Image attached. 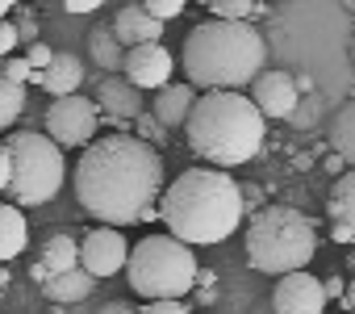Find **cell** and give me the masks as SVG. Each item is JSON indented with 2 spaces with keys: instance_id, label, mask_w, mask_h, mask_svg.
Here are the masks:
<instances>
[{
  "instance_id": "6da1fadb",
  "label": "cell",
  "mask_w": 355,
  "mask_h": 314,
  "mask_svg": "<svg viewBox=\"0 0 355 314\" xmlns=\"http://www.w3.org/2000/svg\"><path fill=\"white\" fill-rule=\"evenodd\" d=\"M76 201L101 226L150 222L163 201V155L138 134H101L80 151Z\"/></svg>"
},
{
  "instance_id": "7a4b0ae2",
  "label": "cell",
  "mask_w": 355,
  "mask_h": 314,
  "mask_svg": "<svg viewBox=\"0 0 355 314\" xmlns=\"http://www.w3.org/2000/svg\"><path fill=\"white\" fill-rule=\"evenodd\" d=\"M247 214L243 185L222 172V168H189L180 172L159 201V218L171 239H180L189 247H209L222 243L239 231Z\"/></svg>"
},
{
  "instance_id": "3957f363",
  "label": "cell",
  "mask_w": 355,
  "mask_h": 314,
  "mask_svg": "<svg viewBox=\"0 0 355 314\" xmlns=\"http://www.w3.org/2000/svg\"><path fill=\"white\" fill-rule=\"evenodd\" d=\"M180 63H184V76L193 88L239 92L263 76L259 67L268 63V42L247 22H214L209 17L189 30Z\"/></svg>"
},
{
  "instance_id": "277c9868",
  "label": "cell",
  "mask_w": 355,
  "mask_h": 314,
  "mask_svg": "<svg viewBox=\"0 0 355 314\" xmlns=\"http://www.w3.org/2000/svg\"><path fill=\"white\" fill-rule=\"evenodd\" d=\"M184 134H189V151L197 155V160H205V164L226 172V168L251 164L263 151L268 117L243 92H201Z\"/></svg>"
},
{
  "instance_id": "5b68a950",
  "label": "cell",
  "mask_w": 355,
  "mask_h": 314,
  "mask_svg": "<svg viewBox=\"0 0 355 314\" xmlns=\"http://www.w3.org/2000/svg\"><path fill=\"white\" fill-rule=\"evenodd\" d=\"M318 251L313 222L293 206H263L247 222V264L268 276L305 272Z\"/></svg>"
},
{
  "instance_id": "8992f818",
  "label": "cell",
  "mask_w": 355,
  "mask_h": 314,
  "mask_svg": "<svg viewBox=\"0 0 355 314\" xmlns=\"http://www.w3.org/2000/svg\"><path fill=\"white\" fill-rule=\"evenodd\" d=\"M125 276H130V289L146 301H180L184 293L197 289L201 264L189 243L171 235H146L134 243Z\"/></svg>"
},
{
  "instance_id": "52a82bcc",
  "label": "cell",
  "mask_w": 355,
  "mask_h": 314,
  "mask_svg": "<svg viewBox=\"0 0 355 314\" xmlns=\"http://www.w3.org/2000/svg\"><path fill=\"white\" fill-rule=\"evenodd\" d=\"M5 147L13 155V181H9V201L17 210H38L46 201L59 197L63 181H67V164H63V147L51 142L46 134L34 130H17L5 134Z\"/></svg>"
},
{
  "instance_id": "ba28073f",
  "label": "cell",
  "mask_w": 355,
  "mask_h": 314,
  "mask_svg": "<svg viewBox=\"0 0 355 314\" xmlns=\"http://www.w3.org/2000/svg\"><path fill=\"white\" fill-rule=\"evenodd\" d=\"M46 138L59 142V147H92L96 142V130H101V109L92 97H63V101H51L46 105Z\"/></svg>"
},
{
  "instance_id": "9c48e42d",
  "label": "cell",
  "mask_w": 355,
  "mask_h": 314,
  "mask_svg": "<svg viewBox=\"0 0 355 314\" xmlns=\"http://www.w3.org/2000/svg\"><path fill=\"white\" fill-rule=\"evenodd\" d=\"M130 251L134 247H125V235L117 226H92L80 239V268L92 272L96 281H105V276H117L130 264Z\"/></svg>"
},
{
  "instance_id": "30bf717a",
  "label": "cell",
  "mask_w": 355,
  "mask_h": 314,
  "mask_svg": "<svg viewBox=\"0 0 355 314\" xmlns=\"http://www.w3.org/2000/svg\"><path fill=\"white\" fill-rule=\"evenodd\" d=\"M251 101L259 105L263 117H297V105H301V88H297V76L293 72H280V67H268L255 84H251Z\"/></svg>"
},
{
  "instance_id": "8fae6325",
  "label": "cell",
  "mask_w": 355,
  "mask_h": 314,
  "mask_svg": "<svg viewBox=\"0 0 355 314\" xmlns=\"http://www.w3.org/2000/svg\"><path fill=\"white\" fill-rule=\"evenodd\" d=\"M272 314H322L326 310V289L318 276L309 272H293V276H280L272 297H268Z\"/></svg>"
},
{
  "instance_id": "7c38bea8",
  "label": "cell",
  "mask_w": 355,
  "mask_h": 314,
  "mask_svg": "<svg viewBox=\"0 0 355 314\" xmlns=\"http://www.w3.org/2000/svg\"><path fill=\"white\" fill-rule=\"evenodd\" d=\"M171 72H175V59H171V51L163 47V42H150V47H134L130 55H125V80L134 84V88H155V92H163L167 84H171Z\"/></svg>"
},
{
  "instance_id": "4fadbf2b",
  "label": "cell",
  "mask_w": 355,
  "mask_h": 314,
  "mask_svg": "<svg viewBox=\"0 0 355 314\" xmlns=\"http://www.w3.org/2000/svg\"><path fill=\"white\" fill-rule=\"evenodd\" d=\"M96 109H101L109 122L125 126V122H138V117L146 113V97H142V88H134L125 76H105V80L96 84Z\"/></svg>"
},
{
  "instance_id": "5bb4252c",
  "label": "cell",
  "mask_w": 355,
  "mask_h": 314,
  "mask_svg": "<svg viewBox=\"0 0 355 314\" xmlns=\"http://www.w3.org/2000/svg\"><path fill=\"white\" fill-rule=\"evenodd\" d=\"M76 268H80V239H76L71 231H51V235L42 239V251H38L30 276H34L38 285H46V281H55V276H63V272H76Z\"/></svg>"
},
{
  "instance_id": "9a60e30c",
  "label": "cell",
  "mask_w": 355,
  "mask_h": 314,
  "mask_svg": "<svg viewBox=\"0 0 355 314\" xmlns=\"http://www.w3.org/2000/svg\"><path fill=\"white\" fill-rule=\"evenodd\" d=\"M326 218H330V239L355 247V168H347L330 193H326Z\"/></svg>"
},
{
  "instance_id": "2e32d148",
  "label": "cell",
  "mask_w": 355,
  "mask_h": 314,
  "mask_svg": "<svg viewBox=\"0 0 355 314\" xmlns=\"http://www.w3.org/2000/svg\"><path fill=\"white\" fill-rule=\"evenodd\" d=\"M109 26H113V34L121 38L125 51H134V47H150V42L163 38V22H155L142 5H125V9H117Z\"/></svg>"
},
{
  "instance_id": "e0dca14e",
  "label": "cell",
  "mask_w": 355,
  "mask_h": 314,
  "mask_svg": "<svg viewBox=\"0 0 355 314\" xmlns=\"http://www.w3.org/2000/svg\"><path fill=\"white\" fill-rule=\"evenodd\" d=\"M197 88L184 80V84H167L163 92H155V101H150V113L159 117V126L163 130H175V126H189V117H193V109H197Z\"/></svg>"
},
{
  "instance_id": "ac0fdd59",
  "label": "cell",
  "mask_w": 355,
  "mask_h": 314,
  "mask_svg": "<svg viewBox=\"0 0 355 314\" xmlns=\"http://www.w3.org/2000/svg\"><path fill=\"white\" fill-rule=\"evenodd\" d=\"M34 80H38L55 101H63V97H80L76 88L84 84V59H80V55H71V51H59V55H55V63H51L42 76H34Z\"/></svg>"
},
{
  "instance_id": "d6986e66",
  "label": "cell",
  "mask_w": 355,
  "mask_h": 314,
  "mask_svg": "<svg viewBox=\"0 0 355 314\" xmlns=\"http://www.w3.org/2000/svg\"><path fill=\"white\" fill-rule=\"evenodd\" d=\"M125 47H121V38L113 34V26H92V34H88V59H92V67H105L109 76H121L125 72Z\"/></svg>"
},
{
  "instance_id": "ffe728a7",
  "label": "cell",
  "mask_w": 355,
  "mask_h": 314,
  "mask_svg": "<svg viewBox=\"0 0 355 314\" xmlns=\"http://www.w3.org/2000/svg\"><path fill=\"white\" fill-rule=\"evenodd\" d=\"M92 289H96V276L84 272V268H76V272H63V276L46 281L42 285V297L46 301H59V306H80V301L92 297Z\"/></svg>"
},
{
  "instance_id": "44dd1931",
  "label": "cell",
  "mask_w": 355,
  "mask_h": 314,
  "mask_svg": "<svg viewBox=\"0 0 355 314\" xmlns=\"http://www.w3.org/2000/svg\"><path fill=\"white\" fill-rule=\"evenodd\" d=\"M26 243H30L26 210H17L13 201H0V260H17Z\"/></svg>"
},
{
  "instance_id": "7402d4cb",
  "label": "cell",
  "mask_w": 355,
  "mask_h": 314,
  "mask_svg": "<svg viewBox=\"0 0 355 314\" xmlns=\"http://www.w3.org/2000/svg\"><path fill=\"white\" fill-rule=\"evenodd\" d=\"M326 138H330V151L338 155V160H343L347 168H355V97H351L334 117H330Z\"/></svg>"
},
{
  "instance_id": "603a6c76",
  "label": "cell",
  "mask_w": 355,
  "mask_h": 314,
  "mask_svg": "<svg viewBox=\"0 0 355 314\" xmlns=\"http://www.w3.org/2000/svg\"><path fill=\"white\" fill-rule=\"evenodd\" d=\"M21 113H26V88L9 84V76H5V59H0V134L13 130Z\"/></svg>"
},
{
  "instance_id": "cb8c5ba5",
  "label": "cell",
  "mask_w": 355,
  "mask_h": 314,
  "mask_svg": "<svg viewBox=\"0 0 355 314\" xmlns=\"http://www.w3.org/2000/svg\"><path fill=\"white\" fill-rule=\"evenodd\" d=\"M209 13H214V22H247L251 26V17H263L268 5H255V0H214Z\"/></svg>"
},
{
  "instance_id": "d4e9b609",
  "label": "cell",
  "mask_w": 355,
  "mask_h": 314,
  "mask_svg": "<svg viewBox=\"0 0 355 314\" xmlns=\"http://www.w3.org/2000/svg\"><path fill=\"white\" fill-rule=\"evenodd\" d=\"M155 22H171V17H180L184 13V0H146L142 5Z\"/></svg>"
},
{
  "instance_id": "484cf974",
  "label": "cell",
  "mask_w": 355,
  "mask_h": 314,
  "mask_svg": "<svg viewBox=\"0 0 355 314\" xmlns=\"http://www.w3.org/2000/svg\"><path fill=\"white\" fill-rule=\"evenodd\" d=\"M55 55H59V51H51L46 42H38V47H30V51H26V63L34 67V76H42V72L55 63Z\"/></svg>"
},
{
  "instance_id": "4316f807",
  "label": "cell",
  "mask_w": 355,
  "mask_h": 314,
  "mask_svg": "<svg viewBox=\"0 0 355 314\" xmlns=\"http://www.w3.org/2000/svg\"><path fill=\"white\" fill-rule=\"evenodd\" d=\"M134 126H138V138H142V142H150V147L159 142V147H163V126H159V117H155V113H142Z\"/></svg>"
},
{
  "instance_id": "83f0119b",
  "label": "cell",
  "mask_w": 355,
  "mask_h": 314,
  "mask_svg": "<svg viewBox=\"0 0 355 314\" xmlns=\"http://www.w3.org/2000/svg\"><path fill=\"white\" fill-rule=\"evenodd\" d=\"M5 76H9V84L26 88V80H34V67L26 59H5Z\"/></svg>"
},
{
  "instance_id": "f1b7e54d",
  "label": "cell",
  "mask_w": 355,
  "mask_h": 314,
  "mask_svg": "<svg viewBox=\"0 0 355 314\" xmlns=\"http://www.w3.org/2000/svg\"><path fill=\"white\" fill-rule=\"evenodd\" d=\"M13 26H17V34H21V42H30V47H38V22H34V13H26V9H21Z\"/></svg>"
},
{
  "instance_id": "f546056e",
  "label": "cell",
  "mask_w": 355,
  "mask_h": 314,
  "mask_svg": "<svg viewBox=\"0 0 355 314\" xmlns=\"http://www.w3.org/2000/svg\"><path fill=\"white\" fill-rule=\"evenodd\" d=\"M17 42H21L17 26H13V22H0V59H5V55H13V51H17Z\"/></svg>"
},
{
  "instance_id": "4dcf8cb0",
  "label": "cell",
  "mask_w": 355,
  "mask_h": 314,
  "mask_svg": "<svg viewBox=\"0 0 355 314\" xmlns=\"http://www.w3.org/2000/svg\"><path fill=\"white\" fill-rule=\"evenodd\" d=\"M142 314H193L184 301H146Z\"/></svg>"
},
{
  "instance_id": "1f68e13d",
  "label": "cell",
  "mask_w": 355,
  "mask_h": 314,
  "mask_svg": "<svg viewBox=\"0 0 355 314\" xmlns=\"http://www.w3.org/2000/svg\"><path fill=\"white\" fill-rule=\"evenodd\" d=\"M9 181H13V155L0 142V193H9Z\"/></svg>"
},
{
  "instance_id": "d6a6232c",
  "label": "cell",
  "mask_w": 355,
  "mask_h": 314,
  "mask_svg": "<svg viewBox=\"0 0 355 314\" xmlns=\"http://www.w3.org/2000/svg\"><path fill=\"white\" fill-rule=\"evenodd\" d=\"M322 289H326V297H338V301L347 297V281H343V276H326Z\"/></svg>"
},
{
  "instance_id": "836d02e7",
  "label": "cell",
  "mask_w": 355,
  "mask_h": 314,
  "mask_svg": "<svg viewBox=\"0 0 355 314\" xmlns=\"http://www.w3.org/2000/svg\"><path fill=\"white\" fill-rule=\"evenodd\" d=\"M96 314H142L138 306H130V301H105Z\"/></svg>"
},
{
  "instance_id": "e575fe53",
  "label": "cell",
  "mask_w": 355,
  "mask_h": 314,
  "mask_svg": "<svg viewBox=\"0 0 355 314\" xmlns=\"http://www.w3.org/2000/svg\"><path fill=\"white\" fill-rule=\"evenodd\" d=\"M101 0H67V13H96Z\"/></svg>"
},
{
  "instance_id": "d590c367",
  "label": "cell",
  "mask_w": 355,
  "mask_h": 314,
  "mask_svg": "<svg viewBox=\"0 0 355 314\" xmlns=\"http://www.w3.org/2000/svg\"><path fill=\"white\" fill-rule=\"evenodd\" d=\"M293 168H297V172H309V168H313V151H297V155H293Z\"/></svg>"
},
{
  "instance_id": "8d00e7d4",
  "label": "cell",
  "mask_w": 355,
  "mask_h": 314,
  "mask_svg": "<svg viewBox=\"0 0 355 314\" xmlns=\"http://www.w3.org/2000/svg\"><path fill=\"white\" fill-rule=\"evenodd\" d=\"M343 310H347V314H355V276L347 281V297H343Z\"/></svg>"
},
{
  "instance_id": "74e56055",
  "label": "cell",
  "mask_w": 355,
  "mask_h": 314,
  "mask_svg": "<svg viewBox=\"0 0 355 314\" xmlns=\"http://www.w3.org/2000/svg\"><path fill=\"white\" fill-rule=\"evenodd\" d=\"M343 168H347V164H343V160H338V155H330V160H326V172H330V176H334V181H338V176H343Z\"/></svg>"
},
{
  "instance_id": "f35d334b",
  "label": "cell",
  "mask_w": 355,
  "mask_h": 314,
  "mask_svg": "<svg viewBox=\"0 0 355 314\" xmlns=\"http://www.w3.org/2000/svg\"><path fill=\"white\" fill-rule=\"evenodd\" d=\"M343 268H351V272H355V247L347 251V264H343Z\"/></svg>"
},
{
  "instance_id": "ab89813d",
  "label": "cell",
  "mask_w": 355,
  "mask_h": 314,
  "mask_svg": "<svg viewBox=\"0 0 355 314\" xmlns=\"http://www.w3.org/2000/svg\"><path fill=\"white\" fill-rule=\"evenodd\" d=\"M251 314H272V306H259V310H251Z\"/></svg>"
},
{
  "instance_id": "60d3db41",
  "label": "cell",
  "mask_w": 355,
  "mask_h": 314,
  "mask_svg": "<svg viewBox=\"0 0 355 314\" xmlns=\"http://www.w3.org/2000/svg\"><path fill=\"white\" fill-rule=\"evenodd\" d=\"M351 63H355V34H351Z\"/></svg>"
}]
</instances>
